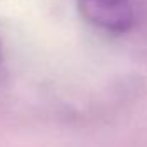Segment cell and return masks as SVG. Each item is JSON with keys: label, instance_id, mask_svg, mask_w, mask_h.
Returning <instances> with one entry per match:
<instances>
[{"label": "cell", "instance_id": "cell-1", "mask_svg": "<svg viewBox=\"0 0 147 147\" xmlns=\"http://www.w3.org/2000/svg\"><path fill=\"white\" fill-rule=\"evenodd\" d=\"M77 7L91 26L110 34H125L135 22L132 0H77Z\"/></svg>", "mask_w": 147, "mask_h": 147}, {"label": "cell", "instance_id": "cell-2", "mask_svg": "<svg viewBox=\"0 0 147 147\" xmlns=\"http://www.w3.org/2000/svg\"><path fill=\"white\" fill-rule=\"evenodd\" d=\"M0 60H2V45H0Z\"/></svg>", "mask_w": 147, "mask_h": 147}]
</instances>
